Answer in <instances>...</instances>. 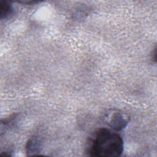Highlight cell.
<instances>
[{
  "mask_svg": "<svg viewBox=\"0 0 157 157\" xmlns=\"http://www.w3.org/2000/svg\"><path fill=\"white\" fill-rule=\"evenodd\" d=\"M123 150L121 136L115 131L102 128L89 138L86 152L90 156L117 157L121 155Z\"/></svg>",
  "mask_w": 157,
  "mask_h": 157,
  "instance_id": "6da1fadb",
  "label": "cell"
},
{
  "mask_svg": "<svg viewBox=\"0 0 157 157\" xmlns=\"http://www.w3.org/2000/svg\"><path fill=\"white\" fill-rule=\"evenodd\" d=\"M105 123L115 131H120L126 128L129 121V116L120 110H110L104 117Z\"/></svg>",
  "mask_w": 157,
  "mask_h": 157,
  "instance_id": "7a4b0ae2",
  "label": "cell"
},
{
  "mask_svg": "<svg viewBox=\"0 0 157 157\" xmlns=\"http://www.w3.org/2000/svg\"><path fill=\"white\" fill-rule=\"evenodd\" d=\"M26 153L28 156L38 155L42 148V142L39 137L33 136L29 138L26 144Z\"/></svg>",
  "mask_w": 157,
  "mask_h": 157,
  "instance_id": "3957f363",
  "label": "cell"
},
{
  "mask_svg": "<svg viewBox=\"0 0 157 157\" xmlns=\"http://www.w3.org/2000/svg\"><path fill=\"white\" fill-rule=\"evenodd\" d=\"M15 13L14 7L11 2L8 1H0V18L6 20L11 18Z\"/></svg>",
  "mask_w": 157,
  "mask_h": 157,
  "instance_id": "277c9868",
  "label": "cell"
},
{
  "mask_svg": "<svg viewBox=\"0 0 157 157\" xmlns=\"http://www.w3.org/2000/svg\"><path fill=\"white\" fill-rule=\"evenodd\" d=\"M18 118V114H13L9 117L6 118L1 121V131L5 129V131L7 129L12 127L17 121V118Z\"/></svg>",
  "mask_w": 157,
  "mask_h": 157,
  "instance_id": "5b68a950",
  "label": "cell"
},
{
  "mask_svg": "<svg viewBox=\"0 0 157 157\" xmlns=\"http://www.w3.org/2000/svg\"><path fill=\"white\" fill-rule=\"evenodd\" d=\"M151 60H153L154 62H156V47H155L153 51L151 53Z\"/></svg>",
  "mask_w": 157,
  "mask_h": 157,
  "instance_id": "8992f818",
  "label": "cell"
}]
</instances>
